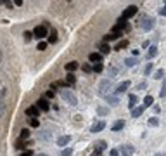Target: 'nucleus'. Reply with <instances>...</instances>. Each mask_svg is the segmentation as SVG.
<instances>
[{
	"label": "nucleus",
	"mask_w": 166,
	"mask_h": 156,
	"mask_svg": "<svg viewBox=\"0 0 166 156\" xmlns=\"http://www.w3.org/2000/svg\"><path fill=\"white\" fill-rule=\"evenodd\" d=\"M69 141H71V135H62L57 139V146H66V144H69Z\"/></svg>",
	"instance_id": "obj_17"
},
{
	"label": "nucleus",
	"mask_w": 166,
	"mask_h": 156,
	"mask_svg": "<svg viewBox=\"0 0 166 156\" xmlns=\"http://www.w3.org/2000/svg\"><path fill=\"white\" fill-rule=\"evenodd\" d=\"M66 83H71V85L75 83V75H73V73H68V76H66Z\"/></svg>",
	"instance_id": "obj_31"
},
{
	"label": "nucleus",
	"mask_w": 166,
	"mask_h": 156,
	"mask_svg": "<svg viewBox=\"0 0 166 156\" xmlns=\"http://www.w3.org/2000/svg\"><path fill=\"white\" fill-rule=\"evenodd\" d=\"M106 148H107L106 141H99V142H95V144H94V151H95V154H100Z\"/></svg>",
	"instance_id": "obj_9"
},
{
	"label": "nucleus",
	"mask_w": 166,
	"mask_h": 156,
	"mask_svg": "<svg viewBox=\"0 0 166 156\" xmlns=\"http://www.w3.org/2000/svg\"><path fill=\"white\" fill-rule=\"evenodd\" d=\"M26 148V142L24 141H17L16 142V149H24Z\"/></svg>",
	"instance_id": "obj_34"
},
{
	"label": "nucleus",
	"mask_w": 166,
	"mask_h": 156,
	"mask_svg": "<svg viewBox=\"0 0 166 156\" xmlns=\"http://www.w3.org/2000/svg\"><path fill=\"white\" fill-rule=\"evenodd\" d=\"M124 64H126L128 68H133V66L137 64V59H135V57H126V59H124Z\"/></svg>",
	"instance_id": "obj_22"
},
{
	"label": "nucleus",
	"mask_w": 166,
	"mask_h": 156,
	"mask_svg": "<svg viewBox=\"0 0 166 156\" xmlns=\"http://www.w3.org/2000/svg\"><path fill=\"white\" fill-rule=\"evenodd\" d=\"M147 123H149V127H158L159 120H158V118H149V120H147Z\"/></svg>",
	"instance_id": "obj_28"
},
{
	"label": "nucleus",
	"mask_w": 166,
	"mask_h": 156,
	"mask_svg": "<svg viewBox=\"0 0 166 156\" xmlns=\"http://www.w3.org/2000/svg\"><path fill=\"white\" fill-rule=\"evenodd\" d=\"M128 87H130V82H128V80H126V82H123V83H119V85L116 87V90H114V95L126 92V89H128Z\"/></svg>",
	"instance_id": "obj_10"
},
{
	"label": "nucleus",
	"mask_w": 166,
	"mask_h": 156,
	"mask_svg": "<svg viewBox=\"0 0 166 156\" xmlns=\"http://www.w3.org/2000/svg\"><path fill=\"white\" fill-rule=\"evenodd\" d=\"M156 54H158V47H156V45H151V49H149V52H147V57L152 59Z\"/></svg>",
	"instance_id": "obj_23"
},
{
	"label": "nucleus",
	"mask_w": 166,
	"mask_h": 156,
	"mask_svg": "<svg viewBox=\"0 0 166 156\" xmlns=\"http://www.w3.org/2000/svg\"><path fill=\"white\" fill-rule=\"evenodd\" d=\"M75 70H78V63H76V61H73V63H68V64H66V71H68V73H73Z\"/></svg>",
	"instance_id": "obj_20"
},
{
	"label": "nucleus",
	"mask_w": 166,
	"mask_h": 156,
	"mask_svg": "<svg viewBox=\"0 0 166 156\" xmlns=\"http://www.w3.org/2000/svg\"><path fill=\"white\" fill-rule=\"evenodd\" d=\"M36 108L42 109V111H48V109H50V104H48L47 99H43V97H42V99L36 101Z\"/></svg>",
	"instance_id": "obj_8"
},
{
	"label": "nucleus",
	"mask_w": 166,
	"mask_h": 156,
	"mask_svg": "<svg viewBox=\"0 0 166 156\" xmlns=\"http://www.w3.org/2000/svg\"><path fill=\"white\" fill-rule=\"evenodd\" d=\"M121 156H133L135 154V148L133 146H130V144H124V146H121L119 148V151H118Z\"/></svg>",
	"instance_id": "obj_5"
},
{
	"label": "nucleus",
	"mask_w": 166,
	"mask_h": 156,
	"mask_svg": "<svg viewBox=\"0 0 166 156\" xmlns=\"http://www.w3.org/2000/svg\"><path fill=\"white\" fill-rule=\"evenodd\" d=\"M159 95H161V97H164L166 95V82L161 85V92H159Z\"/></svg>",
	"instance_id": "obj_39"
},
{
	"label": "nucleus",
	"mask_w": 166,
	"mask_h": 156,
	"mask_svg": "<svg viewBox=\"0 0 166 156\" xmlns=\"http://www.w3.org/2000/svg\"><path fill=\"white\" fill-rule=\"evenodd\" d=\"M29 123H31V127H38V125H40V121L36 120V118H31V121H29Z\"/></svg>",
	"instance_id": "obj_44"
},
{
	"label": "nucleus",
	"mask_w": 166,
	"mask_h": 156,
	"mask_svg": "<svg viewBox=\"0 0 166 156\" xmlns=\"http://www.w3.org/2000/svg\"><path fill=\"white\" fill-rule=\"evenodd\" d=\"M61 97L66 101L68 104H71V106H76V104H78V99H76V95L71 92L69 89H62V90H61Z\"/></svg>",
	"instance_id": "obj_2"
},
{
	"label": "nucleus",
	"mask_w": 166,
	"mask_h": 156,
	"mask_svg": "<svg viewBox=\"0 0 166 156\" xmlns=\"http://www.w3.org/2000/svg\"><path fill=\"white\" fill-rule=\"evenodd\" d=\"M104 127H106V121L100 120V121H97V123H94V125H92L90 132H94V134H95V132H100V130H102Z\"/></svg>",
	"instance_id": "obj_11"
},
{
	"label": "nucleus",
	"mask_w": 166,
	"mask_h": 156,
	"mask_svg": "<svg viewBox=\"0 0 166 156\" xmlns=\"http://www.w3.org/2000/svg\"><path fill=\"white\" fill-rule=\"evenodd\" d=\"M24 139H29V130L28 128L21 130V141H24Z\"/></svg>",
	"instance_id": "obj_29"
},
{
	"label": "nucleus",
	"mask_w": 166,
	"mask_h": 156,
	"mask_svg": "<svg viewBox=\"0 0 166 156\" xmlns=\"http://www.w3.org/2000/svg\"><path fill=\"white\" fill-rule=\"evenodd\" d=\"M54 95H55V92H54V90H47V94H45V97H47V99H52Z\"/></svg>",
	"instance_id": "obj_43"
},
{
	"label": "nucleus",
	"mask_w": 166,
	"mask_h": 156,
	"mask_svg": "<svg viewBox=\"0 0 166 156\" xmlns=\"http://www.w3.org/2000/svg\"><path fill=\"white\" fill-rule=\"evenodd\" d=\"M26 114L28 116H31V118H36V116L40 114V109H38L36 106H31V108H28L26 109Z\"/></svg>",
	"instance_id": "obj_13"
},
{
	"label": "nucleus",
	"mask_w": 166,
	"mask_h": 156,
	"mask_svg": "<svg viewBox=\"0 0 166 156\" xmlns=\"http://www.w3.org/2000/svg\"><path fill=\"white\" fill-rule=\"evenodd\" d=\"M126 47H128V40H121V42L114 47V50H123V49H126Z\"/></svg>",
	"instance_id": "obj_24"
},
{
	"label": "nucleus",
	"mask_w": 166,
	"mask_h": 156,
	"mask_svg": "<svg viewBox=\"0 0 166 156\" xmlns=\"http://www.w3.org/2000/svg\"><path fill=\"white\" fill-rule=\"evenodd\" d=\"M154 156H163V153H156V154H154Z\"/></svg>",
	"instance_id": "obj_50"
},
{
	"label": "nucleus",
	"mask_w": 166,
	"mask_h": 156,
	"mask_svg": "<svg viewBox=\"0 0 166 156\" xmlns=\"http://www.w3.org/2000/svg\"><path fill=\"white\" fill-rule=\"evenodd\" d=\"M35 156H48V154H45V153H38V154H35Z\"/></svg>",
	"instance_id": "obj_48"
},
{
	"label": "nucleus",
	"mask_w": 166,
	"mask_h": 156,
	"mask_svg": "<svg viewBox=\"0 0 166 156\" xmlns=\"http://www.w3.org/2000/svg\"><path fill=\"white\" fill-rule=\"evenodd\" d=\"M48 42H50V43H55V42H57V33H55V30H52V33L48 35Z\"/></svg>",
	"instance_id": "obj_26"
},
{
	"label": "nucleus",
	"mask_w": 166,
	"mask_h": 156,
	"mask_svg": "<svg viewBox=\"0 0 166 156\" xmlns=\"http://www.w3.org/2000/svg\"><path fill=\"white\" fill-rule=\"evenodd\" d=\"M137 102H138V97L135 95V94H131L130 97H128V108H130V109H133V108L137 106Z\"/></svg>",
	"instance_id": "obj_16"
},
{
	"label": "nucleus",
	"mask_w": 166,
	"mask_h": 156,
	"mask_svg": "<svg viewBox=\"0 0 166 156\" xmlns=\"http://www.w3.org/2000/svg\"><path fill=\"white\" fill-rule=\"evenodd\" d=\"M21 156H33V151H31V149H28V151H24Z\"/></svg>",
	"instance_id": "obj_46"
},
{
	"label": "nucleus",
	"mask_w": 166,
	"mask_h": 156,
	"mask_svg": "<svg viewBox=\"0 0 166 156\" xmlns=\"http://www.w3.org/2000/svg\"><path fill=\"white\" fill-rule=\"evenodd\" d=\"M119 36H123V33H107V35L104 36V42L107 43V42H111V40H116V38H119Z\"/></svg>",
	"instance_id": "obj_15"
},
{
	"label": "nucleus",
	"mask_w": 166,
	"mask_h": 156,
	"mask_svg": "<svg viewBox=\"0 0 166 156\" xmlns=\"http://www.w3.org/2000/svg\"><path fill=\"white\" fill-rule=\"evenodd\" d=\"M99 49H100V52H99L100 56H102V54H109V52H111L109 43H106V42H102V43H100V45H99Z\"/></svg>",
	"instance_id": "obj_18"
},
{
	"label": "nucleus",
	"mask_w": 166,
	"mask_h": 156,
	"mask_svg": "<svg viewBox=\"0 0 166 156\" xmlns=\"http://www.w3.org/2000/svg\"><path fill=\"white\" fill-rule=\"evenodd\" d=\"M73 154V149L68 148V149H62V156H71Z\"/></svg>",
	"instance_id": "obj_37"
},
{
	"label": "nucleus",
	"mask_w": 166,
	"mask_h": 156,
	"mask_svg": "<svg viewBox=\"0 0 166 156\" xmlns=\"http://www.w3.org/2000/svg\"><path fill=\"white\" fill-rule=\"evenodd\" d=\"M159 14L164 16V14H166V7H161V9H159Z\"/></svg>",
	"instance_id": "obj_47"
},
{
	"label": "nucleus",
	"mask_w": 166,
	"mask_h": 156,
	"mask_svg": "<svg viewBox=\"0 0 166 156\" xmlns=\"http://www.w3.org/2000/svg\"><path fill=\"white\" fill-rule=\"evenodd\" d=\"M88 59H90V63L97 64V63H100V61H102V56H100L99 52H92V54L88 56Z\"/></svg>",
	"instance_id": "obj_14"
},
{
	"label": "nucleus",
	"mask_w": 166,
	"mask_h": 156,
	"mask_svg": "<svg viewBox=\"0 0 166 156\" xmlns=\"http://www.w3.org/2000/svg\"><path fill=\"white\" fill-rule=\"evenodd\" d=\"M142 113H144V106H140V108H133V109H131V116H133V118L140 116Z\"/></svg>",
	"instance_id": "obj_21"
},
{
	"label": "nucleus",
	"mask_w": 166,
	"mask_h": 156,
	"mask_svg": "<svg viewBox=\"0 0 166 156\" xmlns=\"http://www.w3.org/2000/svg\"><path fill=\"white\" fill-rule=\"evenodd\" d=\"M109 156H119L118 149H111V151H109Z\"/></svg>",
	"instance_id": "obj_45"
},
{
	"label": "nucleus",
	"mask_w": 166,
	"mask_h": 156,
	"mask_svg": "<svg viewBox=\"0 0 166 156\" xmlns=\"http://www.w3.org/2000/svg\"><path fill=\"white\" fill-rule=\"evenodd\" d=\"M31 33H33L35 38L42 40V38H45V36H47V28H45V26H36V28H35Z\"/></svg>",
	"instance_id": "obj_7"
},
{
	"label": "nucleus",
	"mask_w": 166,
	"mask_h": 156,
	"mask_svg": "<svg viewBox=\"0 0 166 156\" xmlns=\"http://www.w3.org/2000/svg\"><path fill=\"white\" fill-rule=\"evenodd\" d=\"M135 14H137V5H130V7H126L123 11V14H121V17H119V19L128 21V19H130V17H133Z\"/></svg>",
	"instance_id": "obj_4"
},
{
	"label": "nucleus",
	"mask_w": 166,
	"mask_h": 156,
	"mask_svg": "<svg viewBox=\"0 0 166 156\" xmlns=\"http://www.w3.org/2000/svg\"><path fill=\"white\" fill-rule=\"evenodd\" d=\"M123 30H128V23L123 19H118V23L112 26V33H123Z\"/></svg>",
	"instance_id": "obj_6"
},
{
	"label": "nucleus",
	"mask_w": 166,
	"mask_h": 156,
	"mask_svg": "<svg viewBox=\"0 0 166 156\" xmlns=\"http://www.w3.org/2000/svg\"><path fill=\"white\" fill-rule=\"evenodd\" d=\"M163 75H164V70H158L156 71V75H154V78H156V80H161Z\"/></svg>",
	"instance_id": "obj_35"
},
{
	"label": "nucleus",
	"mask_w": 166,
	"mask_h": 156,
	"mask_svg": "<svg viewBox=\"0 0 166 156\" xmlns=\"http://www.w3.org/2000/svg\"><path fill=\"white\" fill-rule=\"evenodd\" d=\"M31 38H33V33H31V31H24V40H26V42H29Z\"/></svg>",
	"instance_id": "obj_36"
},
{
	"label": "nucleus",
	"mask_w": 166,
	"mask_h": 156,
	"mask_svg": "<svg viewBox=\"0 0 166 156\" xmlns=\"http://www.w3.org/2000/svg\"><path fill=\"white\" fill-rule=\"evenodd\" d=\"M152 102H154V97H152V95H145V97H144V108L151 106Z\"/></svg>",
	"instance_id": "obj_25"
},
{
	"label": "nucleus",
	"mask_w": 166,
	"mask_h": 156,
	"mask_svg": "<svg viewBox=\"0 0 166 156\" xmlns=\"http://www.w3.org/2000/svg\"><path fill=\"white\" fill-rule=\"evenodd\" d=\"M114 89V83H112V80H109V78H106V80H102L100 83H99V94L100 95H109L111 90Z\"/></svg>",
	"instance_id": "obj_1"
},
{
	"label": "nucleus",
	"mask_w": 166,
	"mask_h": 156,
	"mask_svg": "<svg viewBox=\"0 0 166 156\" xmlns=\"http://www.w3.org/2000/svg\"><path fill=\"white\" fill-rule=\"evenodd\" d=\"M151 70H152V63H147V66H145V70H144L145 76H149V75H151Z\"/></svg>",
	"instance_id": "obj_32"
},
{
	"label": "nucleus",
	"mask_w": 166,
	"mask_h": 156,
	"mask_svg": "<svg viewBox=\"0 0 166 156\" xmlns=\"http://www.w3.org/2000/svg\"><path fill=\"white\" fill-rule=\"evenodd\" d=\"M81 70L85 71V73H90V71H92V66H88V64H83V66H81Z\"/></svg>",
	"instance_id": "obj_41"
},
{
	"label": "nucleus",
	"mask_w": 166,
	"mask_h": 156,
	"mask_svg": "<svg viewBox=\"0 0 166 156\" xmlns=\"http://www.w3.org/2000/svg\"><path fill=\"white\" fill-rule=\"evenodd\" d=\"M109 76H111V78H116V76H118V68L111 66V68H109ZM111 78H109V80H111Z\"/></svg>",
	"instance_id": "obj_27"
},
{
	"label": "nucleus",
	"mask_w": 166,
	"mask_h": 156,
	"mask_svg": "<svg viewBox=\"0 0 166 156\" xmlns=\"http://www.w3.org/2000/svg\"><path fill=\"white\" fill-rule=\"evenodd\" d=\"M104 70V66L100 63H97V64H94V68H92V71H95V73H100V71Z\"/></svg>",
	"instance_id": "obj_30"
},
{
	"label": "nucleus",
	"mask_w": 166,
	"mask_h": 156,
	"mask_svg": "<svg viewBox=\"0 0 166 156\" xmlns=\"http://www.w3.org/2000/svg\"><path fill=\"white\" fill-rule=\"evenodd\" d=\"M2 111H4V104H2V102H0V113H2Z\"/></svg>",
	"instance_id": "obj_49"
},
{
	"label": "nucleus",
	"mask_w": 166,
	"mask_h": 156,
	"mask_svg": "<svg viewBox=\"0 0 166 156\" xmlns=\"http://www.w3.org/2000/svg\"><path fill=\"white\" fill-rule=\"evenodd\" d=\"M106 101H107V104H111V106H118L119 104V99H118V95H114V94L106 95Z\"/></svg>",
	"instance_id": "obj_12"
},
{
	"label": "nucleus",
	"mask_w": 166,
	"mask_h": 156,
	"mask_svg": "<svg viewBox=\"0 0 166 156\" xmlns=\"http://www.w3.org/2000/svg\"><path fill=\"white\" fill-rule=\"evenodd\" d=\"M154 24H156V19H154V17L144 16V17H142V21H140V28H142V30H147V31H149V30L154 28Z\"/></svg>",
	"instance_id": "obj_3"
},
{
	"label": "nucleus",
	"mask_w": 166,
	"mask_h": 156,
	"mask_svg": "<svg viewBox=\"0 0 166 156\" xmlns=\"http://www.w3.org/2000/svg\"><path fill=\"white\" fill-rule=\"evenodd\" d=\"M112 130H114V132H118V130H121V128H124V120H118V121H114V123H112Z\"/></svg>",
	"instance_id": "obj_19"
},
{
	"label": "nucleus",
	"mask_w": 166,
	"mask_h": 156,
	"mask_svg": "<svg viewBox=\"0 0 166 156\" xmlns=\"http://www.w3.org/2000/svg\"><path fill=\"white\" fill-rule=\"evenodd\" d=\"M40 139H43V141H47V139H50V134H48L47 130H45V132H43V134L40 135Z\"/></svg>",
	"instance_id": "obj_42"
},
{
	"label": "nucleus",
	"mask_w": 166,
	"mask_h": 156,
	"mask_svg": "<svg viewBox=\"0 0 166 156\" xmlns=\"http://www.w3.org/2000/svg\"><path fill=\"white\" fill-rule=\"evenodd\" d=\"M107 111H109V109H107V108H104V106H100V108H97V113L99 114H107Z\"/></svg>",
	"instance_id": "obj_33"
},
{
	"label": "nucleus",
	"mask_w": 166,
	"mask_h": 156,
	"mask_svg": "<svg viewBox=\"0 0 166 156\" xmlns=\"http://www.w3.org/2000/svg\"><path fill=\"white\" fill-rule=\"evenodd\" d=\"M145 87H147V82H140V83L137 85V90H144Z\"/></svg>",
	"instance_id": "obj_40"
},
{
	"label": "nucleus",
	"mask_w": 166,
	"mask_h": 156,
	"mask_svg": "<svg viewBox=\"0 0 166 156\" xmlns=\"http://www.w3.org/2000/svg\"><path fill=\"white\" fill-rule=\"evenodd\" d=\"M38 50H45L47 49V42H38V47H36Z\"/></svg>",
	"instance_id": "obj_38"
}]
</instances>
